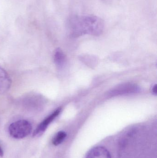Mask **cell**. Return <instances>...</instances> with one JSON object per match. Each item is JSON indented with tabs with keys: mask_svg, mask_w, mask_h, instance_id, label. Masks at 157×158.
Masks as SVG:
<instances>
[{
	"mask_svg": "<svg viewBox=\"0 0 157 158\" xmlns=\"http://www.w3.org/2000/svg\"><path fill=\"white\" fill-rule=\"evenodd\" d=\"M3 156V151L2 147L0 146V157H2Z\"/></svg>",
	"mask_w": 157,
	"mask_h": 158,
	"instance_id": "30bf717a",
	"label": "cell"
},
{
	"mask_svg": "<svg viewBox=\"0 0 157 158\" xmlns=\"http://www.w3.org/2000/svg\"><path fill=\"white\" fill-rule=\"evenodd\" d=\"M67 26L69 32L74 37L86 34L99 35L103 31L104 23L97 16L75 15L69 18Z\"/></svg>",
	"mask_w": 157,
	"mask_h": 158,
	"instance_id": "6da1fadb",
	"label": "cell"
},
{
	"mask_svg": "<svg viewBox=\"0 0 157 158\" xmlns=\"http://www.w3.org/2000/svg\"><path fill=\"white\" fill-rule=\"evenodd\" d=\"M157 85H155V86H154L153 88V92L154 94H156L157 92Z\"/></svg>",
	"mask_w": 157,
	"mask_h": 158,
	"instance_id": "9c48e42d",
	"label": "cell"
},
{
	"mask_svg": "<svg viewBox=\"0 0 157 158\" xmlns=\"http://www.w3.org/2000/svg\"><path fill=\"white\" fill-rule=\"evenodd\" d=\"M66 137V133L64 131L59 132L53 139V144L55 146L59 145L64 141Z\"/></svg>",
	"mask_w": 157,
	"mask_h": 158,
	"instance_id": "ba28073f",
	"label": "cell"
},
{
	"mask_svg": "<svg viewBox=\"0 0 157 158\" xmlns=\"http://www.w3.org/2000/svg\"><path fill=\"white\" fill-rule=\"evenodd\" d=\"M138 88L136 85L131 84H125L118 86L115 89L112 91L111 94L112 96L124 94L134 93L138 91Z\"/></svg>",
	"mask_w": 157,
	"mask_h": 158,
	"instance_id": "5b68a950",
	"label": "cell"
},
{
	"mask_svg": "<svg viewBox=\"0 0 157 158\" xmlns=\"http://www.w3.org/2000/svg\"><path fill=\"white\" fill-rule=\"evenodd\" d=\"M61 108H58L47 117L37 127L33 133L34 136H39L42 134L46 131L48 126L55 119V118L61 113Z\"/></svg>",
	"mask_w": 157,
	"mask_h": 158,
	"instance_id": "3957f363",
	"label": "cell"
},
{
	"mask_svg": "<svg viewBox=\"0 0 157 158\" xmlns=\"http://www.w3.org/2000/svg\"><path fill=\"white\" fill-rule=\"evenodd\" d=\"M8 130L12 137L16 139H22L30 134L32 127L31 123L28 121L20 120L10 124Z\"/></svg>",
	"mask_w": 157,
	"mask_h": 158,
	"instance_id": "7a4b0ae2",
	"label": "cell"
},
{
	"mask_svg": "<svg viewBox=\"0 0 157 158\" xmlns=\"http://www.w3.org/2000/svg\"><path fill=\"white\" fill-rule=\"evenodd\" d=\"M86 158H111L109 152L103 147H96L90 149Z\"/></svg>",
	"mask_w": 157,
	"mask_h": 158,
	"instance_id": "277c9868",
	"label": "cell"
},
{
	"mask_svg": "<svg viewBox=\"0 0 157 158\" xmlns=\"http://www.w3.org/2000/svg\"><path fill=\"white\" fill-rule=\"evenodd\" d=\"M101 1L105 3H109L111 2L112 0H101Z\"/></svg>",
	"mask_w": 157,
	"mask_h": 158,
	"instance_id": "8fae6325",
	"label": "cell"
},
{
	"mask_svg": "<svg viewBox=\"0 0 157 158\" xmlns=\"http://www.w3.org/2000/svg\"><path fill=\"white\" fill-rule=\"evenodd\" d=\"M54 61L58 67H61L65 62V56L60 50H57L54 54Z\"/></svg>",
	"mask_w": 157,
	"mask_h": 158,
	"instance_id": "52a82bcc",
	"label": "cell"
},
{
	"mask_svg": "<svg viewBox=\"0 0 157 158\" xmlns=\"http://www.w3.org/2000/svg\"><path fill=\"white\" fill-rule=\"evenodd\" d=\"M11 81L6 71L0 67V94L8 90L11 85Z\"/></svg>",
	"mask_w": 157,
	"mask_h": 158,
	"instance_id": "8992f818",
	"label": "cell"
}]
</instances>
